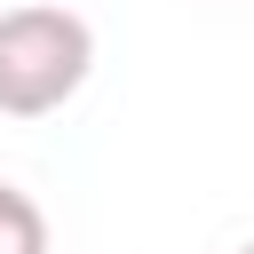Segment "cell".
<instances>
[{"label": "cell", "mask_w": 254, "mask_h": 254, "mask_svg": "<svg viewBox=\"0 0 254 254\" xmlns=\"http://www.w3.org/2000/svg\"><path fill=\"white\" fill-rule=\"evenodd\" d=\"M95 71V32L79 8L24 0L0 8V119H48L64 111Z\"/></svg>", "instance_id": "1"}, {"label": "cell", "mask_w": 254, "mask_h": 254, "mask_svg": "<svg viewBox=\"0 0 254 254\" xmlns=\"http://www.w3.org/2000/svg\"><path fill=\"white\" fill-rule=\"evenodd\" d=\"M0 254H48V214L16 183H0Z\"/></svg>", "instance_id": "2"}]
</instances>
